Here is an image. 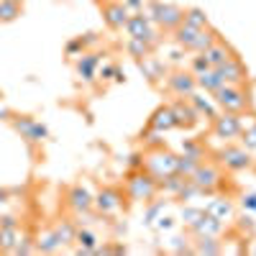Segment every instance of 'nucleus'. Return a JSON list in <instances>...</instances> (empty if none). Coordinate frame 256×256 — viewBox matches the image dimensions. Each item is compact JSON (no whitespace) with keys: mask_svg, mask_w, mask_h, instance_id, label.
Segmentation results:
<instances>
[{"mask_svg":"<svg viewBox=\"0 0 256 256\" xmlns=\"http://www.w3.org/2000/svg\"><path fill=\"white\" fill-rule=\"evenodd\" d=\"M144 169H146L152 177L164 180V177H169V174L177 169V154H172L166 146L152 148V152L144 154Z\"/></svg>","mask_w":256,"mask_h":256,"instance_id":"423d86ee","label":"nucleus"},{"mask_svg":"<svg viewBox=\"0 0 256 256\" xmlns=\"http://www.w3.org/2000/svg\"><path fill=\"white\" fill-rule=\"evenodd\" d=\"M187 98H190L192 105H195V110L200 113V118H205V120H212V118L220 113V108L216 105V100H212V98H202L198 90L192 92V95H187Z\"/></svg>","mask_w":256,"mask_h":256,"instance_id":"5701e85b","label":"nucleus"},{"mask_svg":"<svg viewBox=\"0 0 256 256\" xmlns=\"http://www.w3.org/2000/svg\"><path fill=\"white\" fill-rule=\"evenodd\" d=\"M20 16V3L18 0H0V20H13Z\"/></svg>","mask_w":256,"mask_h":256,"instance_id":"f704fd0d","label":"nucleus"},{"mask_svg":"<svg viewBox=\"0 0 256 256\" xmlns=\"http://www.w3.org/2000/svg\"><path fill=\"white\" fill-rule=\"evenodd\" d=\"M10 116H13V113H10L8 108H3V105H0V120H10Z\"/></svg>","mask_w":256,"mask_h":256,"instance_id":"a18cd8bd","label":"nucleus"},{"mask_svg":"<svg viewBox=\"0 0 256 256\" xmlns=\"http://www.w3.org/2000/svg\"><path fill=\"white\" fill-rule=\"evenodd\" d=\"M244 131V116L238 113H226L220 110L216 118L210 120V136H216L220 141H233L238 138Z\"/></svg>","mask_w":256,"mask_h":256,"instance_id":"0eeeda50","label":"nucleus"},{"mask_svg":"<svg viewBox=\"0 0 256 256\" xmlns=\"http://www.w3.org/2000/svg\"><path fill=\"white\" fill-rule=\"evenodd\" d=\"M164 208H166V200H152V202H146V216H144V223L146 226H152L162 212H164Z\"/></svg>","mask_w":256,"mask_h":256,"instance_id":"72a5a7b5","label":"nucleus"},{"mask_svg":"<svg viewBox=\"0 0 256 256\" xmlns=\"http://www.w3.org/2000/svg\"><path fill=\"white\" fill-rule=\"evenodd\" d=\"M205 212V208H198V205H190V202H184L182 205V212H180V220L184 223V228H190L192 223H195L200 216Z\"/></svg>","mask_w":256,"mask_h":256,"instance_id":"473e14b6","label":"nucleus"},{"mask_svg":"<svg viewBox=\"0 0 256 256\" xmlns=\"http://www.w3.org/2000/svg\"><path fill=\"white\" fill-rule=\"evenodd\" d=\"M146 16L159 26V31H169L172 34L184 18V10L174 3H162V0H148L146 3Z\"/></svg>","mask_w":256,"mask_h":256,"instance_id":"20e7f679","label":"nucleus"},{"mask_svg":"<svg viewBox=\"0 0 256 256\" xmlns=\"http://www.w3.org/2000/svg\"><path fill=\"white\" fill-rule=\"evenodd\" d=\"M136 169H144V154H131V162H128V172H136Z\"/></svg>","mask_w":256,"mask_h":256,"instance_id":"c03bdc74","label":"nucleus"},{"mask_svg":"<svg viewBox=\"0 0 256 256\" xmlns=\"http://www.w3.org/2000/svg\"><path fill=\"white\" fill-rule=\"evenodd\" d=\"M59 248H62V241H59V236H56L54 228H49V230H44V233H38V238H36V251L54 254V251H59Z\"/></svg>","mask_w":256,"mask_h":256,"instance_id":"a878e982","label":"nucleus"},{"mask_svg":"<svg viewBox=\"0 0 256 256\" xmlns=\"http://www.w3.org/2000/svg\"><path fill=\"white\" fill-rule=\"evenodd\" d=\"M92 195L82 184H74L67 190V205L72 208V212H80V210H90L92 208Z\"/></svg>","mask_w":256,"mask_h":256,"instance_id":"4be33fe9","label":"nucleus"},{"mask_svg":"<svg viewBox=\"0 0 256 256\" xmlns=\"http://www.w3.org/2000/svg\"><path fill=\"white\" fill-rule=\"evenodd\" d=\"M241 208L251 216H256V192H244L241 195Z\"/></svg>","mask_w":256,"mask_h":256,"instance_id":"a19ab883","label":"nucleus"},{"mask_svg":"<svg viewBox=\"0 0 256 256\" xmlns=\"http://www.w3.org/2000/svg\"><path fill=\"white\" fill-rule=\"evenodd\" d=\"M195 80H198V90H205V92H216L220 84H223V80H220V74H218V70L216 67H210V70H205V72H200V74H195Z\"/></svg>","mask_w":256,"mask_h":256,"instance_id":"b1692460","label":"nucleus"},{"mask_svg":"<svg viewBox=\"0 0 256 256\" xmlns=\"http://www.w3.org/2000/svg\"><path fill=\"white\" fill-rule=\"evenodd\" d=\"M241 146L244 148H248V152H256V120L251 123V126H246L244 123V131H241Z\"/></svg>","mask_w":256,"mask_h":256,"instance_id":"e433bc0d","label":"nucleus"},{"mask_svg":"<svg viewBox=\"0 0 256 256\" xmlns=\"http://www.w3.org/2000/svg\"><path fill=\"white\" fill-rule=\"evenodd\" d=\"M198 164H200V162H195V159H190V156L180 154V156H177V169H174V172L182 174V177H190V174L198 169Z\"/></svg>","mask_w":256,"mask_h":256,"instance_id":"4c0bfd02","label":"nucleus"},{"mask_svg":"<svg viewBox=\"0 0 256 256\" xmlns=\"http://www.w3.org/2000/svg\"><path fill=\"white\" fill-rule=\"evenodd\" d=\"M205 212H210L212 218H218L223 223H230L233 218H236V205H233L230 198H212L205 205Z\"/></svg>","mask_w":256,"mask_h":256,"instance_id":"f3484780","label":"nucleus"},{"mask_svg":"<svg viewBox=\"0 0 256 256\" xmlns=\"http://www.w3.org/2000/svg\"><path fill=\"white\" fill-rule=\"evenodd\" d=\"M10 126H13L16 131L24 136L28 144H41V141L49 136L46 126H44V123H38V120L31 118V116H10Z\"/></svg>","mask_w":256,"mask_h":256,"instance_id":"9b49d317","label":"nucleus"},{"mask_svg":"<svg viewBox=\"0 0 256 256\" xmlns=\"http://www.w3.org/2000/svg\"><path fill=\"white\" fill-rule=\"evenodd\" d=\"M126 52L131 54L136 62L138 59H144V56H148V54H154V49L146 44V41H141V38H128V44H126Z\"/></svg>","mask_w":256,"mask_h":256,"instance_id":"7c9ffc66","label":"nucleus"},{"mask_svg":"<svg viewBox=\"0 0 256 256\" xmlns=\"http://www.w3.org/2000/svg\"><path fill=\"white\" fill-rule=\"evenodd\" d=\"M233 228H236V233L241 238H251L254 233H256V223L251 216H238V218H233Z\"/></svg>","mask_w":256,"mask_h":256,"instance_id":"2f4dec72","label":"nucleus"},{"mask_svg":"<svg viewBox=\"0 0 256 256\" xmlns=\"http://www.w3.org/2000/svg\"><path fill=\"white\" fill-rule=\"evenodd\" d=\"M54 230H56L62 246L74 244V233H77V223H74V220H59V223L54 226Z\"/></svg>","mask_w":256,"mask_h":256,"instance_id":"c85d7f7f","label":"nucleus"},{"mask_svg":"<svg viewBox=\"0 0 256 256\" xmlns=\"http://www.w3.org/2000/svg\"><path fill=\"white\" fill-rule=\"evenodd\" d=\"M174 226H177V220H174V218H166L164 212H162V216L152 223V228H154L156 233H172V230H174Z\"/></svg>","mask_w":256,"mask_h":256,"instance_id":"58836bf2","label":"nucleus"},{"mask_svg":"<svg viewBox=\"0 0 256 256\" xmlns=\"http://www.w3.org/2000/svg\"><path fill=\"white\" fill-rule=\"evenodd\" d=\"M146 128H154V131H159V134L174 131L177 123H174V113H172V108H169V105H159V108L152 113V118H148Z\"/></svg>","mask_w":256,"mask_h":256,"instance_id":"dca6fc26","label":"nucleus"},{"mask_svg":"<svg viewBox=\"0 0 256 256\" xmlns=\"http://www.w3.org/2000/svg\"><path fill=\"white\" fill-rule=\"evenodd\" d=\"M226 246L220 241V236H192V254H205V256H216L223 254Z\"/></svg>","mask_w":256,"mask_h":256,"instance_id":"6ab92c4d","label":"nucleus"},{"mask_svg":"<svg viewBox=\"0 0 256 256\" xmlns=\"http://www.w3.org/2000/svg\"><path fill=\"white\" fill-rule=\"evenodd\" d=\"M251 166H254V169H256V156H254V164H251Z\"/></svg>","mask_w":256,"mask_h":256,"instance_id":"de8ad7c7","label":"nucleus"},{"mask_svg":"<svg viewBox=\"0 0 256 256\" xmlns=\"http://www.w3.org/2000/svg\"><path fill=\"white\" fill-rule=\"evenodd\" d=\"M74 244H77V254H95L100 246V238L95 230H90V226H80L74 233Z\"/></svg>","mask_w":256,"mask_h":256,"instance_id":"aec40b11","label":"nucleus"},{"mask_svg":"<svg viewBox=\"0 0 256 256\" xmlns=\"http://www.w3.org/2000/svg\"><path fill=\"white\" fill-rule=\"evenodd\" d=\"M0 202H6V192L3 190H0Z\"/></svg>","mask_w":256,"mask_h":256,"instance_id":"49530a36","label":"nucleus"},{"mask_svg":"<svg viewBox=\"0 0 256 256\" xmlns=\"http://www.w3.org/2000/svg\"><path fill=\"white\" fill-rule=\"evenodd\" d=\"M123 208H126L123 192L118 187H102L98 192V198L92 200V210H98V216L105 218V220H110L116 212H120Z\"/></svg>","mask_w":256,"mask_h":256,"instance_id":"6e6552de","label":"nucleus"},{"mask_svg":"<svg viewBox=\"0 0 256 256\" xmlns=\"http://www.w3.org/2000/svg\"><path fill=\"white\" fill-rule=\"evenodd\" d=\"M205 70H210V64H208L205 54L190 56V72H192V74H200V72H205Z\"/></svg>","mask_w":256,"mask_h":256,"instance_id":"ea45409f","label":"nucleus"},{"mask_svg":"<svg viewBox=\"0 0 256 256\" xmlns=\"http://www.w3.org/2000/svg\"><path fill=\"white\" fill-rule=\"evenodd\" d=\"M159 195V180L152 177L146 169H136L128 172V182H126V198L131 202H152Z\"/></svg>","mask_w":256,"mask_h":256,"instance_id":"f03ea898","label":"nucleus"},{"mask_svg":"<svg viewBox=\"0 0 256 256\" xmlns=\"http://www.w3.org/2000/svg\"><path fill=\"white\" fill-rule=\"evenodd\" d=\"M169 108H172L174 113V123L177 128H182V131H192V128H198L200 126V113L195 110V105L190 102V98H177L169 102Z\"/></svg>","mask_w":256,"mask_h":256,"instance_id":"9d476101","label":"nucleus"},{"mask_svg":"<svg viewBox=\"0 0 256 256\" xmlns=\"http://www.w3.org/2000/svg\"><path fill=\"white\" fill-rule=\"evenodd\" d=\"M164 134L154 131V128H146V134H141V141H144V148L146 152H152V148H162L164 146Z\"/></svg>","mask_w":256,"mask_h":256,"instance_id":"c9c22d12","label":"nucleus"},{"mask_svg":"<svg viewBox=\"0 0 256 256\" xmlns=\"http://www.w3.org/2000/svg\"><path fill=\"white\" fill-rule=\"evenodd\" d=\"M116 70H118V64H105V67H100L98 70V74H100V80H116Z\"/></svg>","mask_w":256,"mask_h":256,"instance_id":"79ce46f5","label":"nucleus"},{"mask_svg":"<svg viewBox=\"0 0 256 256\" xmlns=\"http://www.w3.org/2000/svg\"><path fill=\"white\" fill-rule=\"evenodd\" d=\"M200 54H205V59H208L210 67H220L223 62H228L230 56H236V52H233V49L226 44L223 38H218L216 44L208 46V49H205V52H200Z\"/></svg>","mask_w":256,"mask_h":256,"instance_id":"412c9836","label":"nucleus"},{"mask_svg":"<svg viewBox=\"0 0 256 256\" xmlns=\"http://www.w3.org/2000/svg\"><path fill=\"white\" fill-rule=\"evenodd\" d=\"M18 244V220L16 218H0V251L13 254Z\"/></svg>","mask_w":256,"mask_h":256,"instance_id":"a211bd4d","label":"nucleus"},{"mask_svg":"<svg viewBox=\"0 0 256 256\" xmlns=\"http://www.w3.org/2000/svg\"><path fill=\"white\" fill-rule=\"evenodd\" d=\"M164 248L169 254H192V236L184 230L182 236H169L164 241Z\"/></svg>","mask_w":256,"mask_h":256,"instance_id":"393cba45","label":"nucleus"},{"mask_svg":"<svg viewBox=\"0 0 256 256\" xmlns=\"http://www.w3.org/2000/svg\"><path fill=\"white\" fill-rule=\"evenodd\" d=\"M223 84H246L248 82V72L244 67V62L238 56H230L228 62H223L220 67H216Z\"/></svg>","mask_w":256,"mask_h":256,"instance_id":"ddd939ff","label":"nucleus"},{"mask_svg":"<svg viewBox=\"0 0 256 256\" xmlns=\"http://www.w3.org/2000/svg\"><path fill=\"white\" fill-rule=\"evenodd\" d=\"M182 24L192 26V28H208V16L200 10V8H187L184 10V18H182Z\"/></svg>","mask_w":256,"mask_h":256,"instance_id":"c756f323","label":"nucleus"},{"mask_svg":"<svg viewBox=\"0 0 256 256\" xmlns=\"http://www.w3.org/2000/svg\"><path fill=\"white\" fill-rule=\"evenodd\" d=\"M184 230L190 233V236H220V233L226 230V223L218 220V218H212L210 212H202V216Z\"/></svg>","mask_w":256,"mask_h":256,"instance_id":"4468645a","label":"nucleus"},{"mask_svg":"<svg viewBox=\"0 0 256 256\" xmlns=\"http://www.w3.org/2000/svg\"><path fill=\"white\" fill-rule=\"evenodd\" d=\"M100 3H102V0H100Z\"/></svg>","mask_w":256,"mask_h":256,"instance_id":"09e8293b","label":"nucleus"},{"mask_svg":"<svg viewBox=\"0 0 256 256\" xmlns=\"http://www.w3.org/2000/svg\"><path fill=\"white\" fill-rule=\"evenodd\" d=\"M212 100L220 110L226 113H238V116H246L254 110L251 105V95L246 90V84H220V88L212 92Z\"/></svg>","mask_w":256,"mask_h":256,"instance_id":"f257e3e1","label":"nucleus"},{"mask_svg":"<svg viewBox=\"0 0 256 256\" xmlns=\"http://www.w3.org/2000/svg\"><path fill=\"white\" fill-rule=\"evenodd\" d=\"M120 3L131 10V13H138V10H146V3L148 0H120Z\"/></svg>","mask_w":256,"mask_h":256,"instance_id":"37998d69","label":"nucleus"},{"mask_svg":"<svg viewBox=\"0 0 256 256\" xmlns=\"http://www.w3.org/2000/svg\"><path fill=\"white\" fill-rule=\"evenodd\" d=\"M212 159L223 166V172H244V169H251L254 164V156L248 148H244L241 144H230V141H226V146L218 148L212 154Z\"/></svg>","mask_w":256,"mask_h":256,"instance_id":"39448f33","label":"nucleus"},{"mask_svg":"<svg viewBox=\"0 0 256 256\" xmlns=\"http://www.w3.org/2000/svg\"><path fill=\"white\" fill-rule=\"evenodd\" d=\"M190 180L195 182V187L200 190V195H216V192L223 187V180H226V174H223V166L218 164V162H200L198 164V169L190 174Z\"/></svg>","mask_w":256,"mask_h":256,"instance_id":"7ed1b4c3","label":"nucleus"},{"mask_svg":"<svg viewBox=\"0 0 256 256\" xmlns=\"http://www.w3.org/2000/svg\"><path fill=\"white\" fill-rule=\"evenodd\" d=\"M182 154L195 159V162H205L208 159V148H205V141L200 138H184L182 141Z\"/></svg>","mask_w":256,"mask_h":256,"instance_id":"bb28decb","label":"nucleus"},{"mask_svg":"<svg viewBox=\"0 0 256 256\" xmlns=\"http://www.w3.org/2000/svg\"><path fill=\"white\" fill-rule=\"evenodd\" d=\"M164 90L174 98H187L198 90V80L190 70H172L164 77Z\"/></svg>","mask_w":256,"mask_h":256,"instance_id":"1a4fd4ad","label":"nucleus"},{"mask_svg":"<svg viewBox=\"0 0 256 256\" xmlns=\"http://www.w3.org/2000/svg\"><path fill=\"white\" fill-rule=\"evenodd\" d=\"M138 70L144 72V77L152 82V84L164 82V77L169 74V67H166V64H164L159 56H154V54H148V56L138 59Z\"/></svg>","mask_w":256,"mask_h":256,"instance_id":"2eb2a0df","label":"nucleus"},{"mask_svg":"<svg viewBox=\"0 0 256 256\" xmlns=\"http://www.w3.org/2000/svg\"><path fill=\"white\" fill-rule=\"evenodd\" d=\"M82 59L77 62V72H80V77L82 80H88V82H92L95 80V72H98V54H80Z\"/></svg>","mask_w":256,"mask_h":256,"instance_id":"cd10ccee","label":"nucleus"},{"mask_svg":"<svg viewBox=\"0 0 256 256\" xmlns=\"http://www.w3.org/2000/svg\"><path fill=\"white\" fill-rule=\"evenodd\" d=\"M128 16H131V10H128L120 0H102V18H105V24H108L110 31L126 28Z\"/></svg>","mask_w":256,"mask_h":256,"instance_id":"f8f14e48","label":"nucleus"}]
</instances>
